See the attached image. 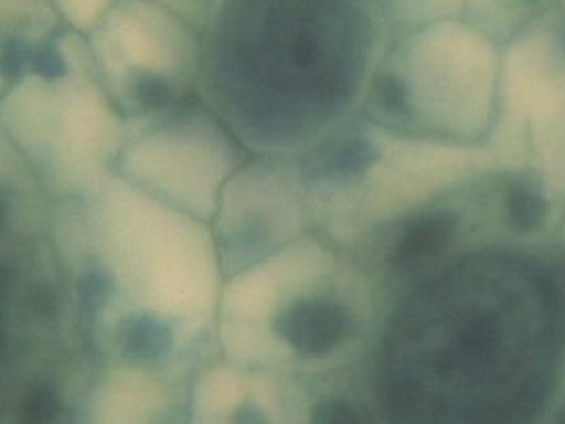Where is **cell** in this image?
<instances>
[{
  "instance_id": "6da1fadb",
  "label": "cell",
  "mask_w": 565,
  "mask_h": 424,
  "mask_svg": "<svg viewBox=\"0 0 565 424\" xmlns=\"http://www.w3.org/2000/svg\"><path fill=\"white\" fill-rule=\"evenodd\" d=\"M345 318L329 304H303L289 322L287 336L296 348L306 353H322L331 350L343 337Z\"/></svg>"
},
{
  "instance_id": "7a4b0ae2",
  "label": "cell",
  "mask_w": 565,
  "mask_h": 424,
  "mask_svg": "<svg viewBox=\"0 0 565 424\" xmlns=\"http://www.w3.org/2000/svg\"><path fill=\"white\" fill-rule=\"evenodd\" d=\"M451 223L445 216L426 219L412 231H407L404 240L395 250V263L399 266L420 265L426 258L435 256L443 244L449 240Z\"/></svg>"
},
{
  "instance_id": "3957f363",
  "label": "cell",
  "mask_w": 565,
  "mask_h": 424,
  "mask_svg": "<svg viewBox=\"0 0 565 424\" xmlns=\"http://www.w3.org/2000/svg\"><path fill=\"white\" fill-rule=\"evenodd\" d=\"M385 15L404 23H435L458 15L466 0H372Z\"/></svg>"
},
{
  "instance_id": "277c9868",
  "label": "cell",
  "mask_w": 565,
  "mask_h": 424,
  "mask_svg": "<svg viewBox=\"0 0 565 424\" xmlns=\"http://www.w3.org/2000/svg\"><path fill=\"white\" fill-rule=\"evenodd\" d=\"M559 0H466V7L484 25H510L515 21L541 15Z\"/></svg>"
},
{
  "instance_id": "5b68a950",
  "label": "cell",
  "mask_w": 565,
  "mask_h": 424,
  "mask_svg": "<svg viewBox=\"0 0 565 424\" xmlns=\"http://www.w3.org/2000/svg\"><path fill=\"white\" fill-rule=\"evenodd\" d=\"M117 2L119 0H53L56 11L79 32H89V28Z\"/></svg>"
},
{
  "instance_id": "8992f818",
  "label": "cell",
  "mask_w": 565,
  "mask_h": 424,
  "mask_svg": "<svg viewBox=\"0 0 565 424\" xmlns=\"http://www.w3.org/2000/svg\"><path fill=\"white\" fill-rule=\"evenodd\" d=\"M160 9L181 19L194 32H204L221 0H150Z\"/></svg>"
},
{
  "instance_id": "52a82bcc",
  "label": "cell",
  "mask_w": 565,
  "mask_h": 424,
  "mask_svg": "<svg viewBox=\"0 0 565 424\" xmlns=\"http://www.w3.org/2000/svg\"><path fill=\"white\" fill-rule=\"evenodd\" d=\"M510 211H512L513 219H515V223L520 227L530 230V227H536L543 221L545 204L536 195L530 194V192L515 190L510 195Z\"/></svg>"
},
{
  "instance_id": "ba28073f",
  "label": "cell",
  "mask_w": 565,
  "mask_h": 424,
  "mask_svg": "<svg viewBox=\"0 0 565 424\" xmlns=\"http://www.w3.org/2000/svg\"><path fill=\"white\" fill-rule=\"evenodd\" d=\"M56 414L58 400L51 389H38L23 406V416L28 424H49L56 418Z\"/></svg>"
},
{
  "instance_id": "9c48e42d",
  "label": "cell",
  "mask_w": 565,
  "mask_h": 424,
  "mask_svg": "<svg viewBox=\"0 0 565 424\" xmlns=\"http://www.w3.org/2000/svg\"><path fill=\"white\" fill-rule=\"evenodd\" d=\"M312 424H362L358 416L353 414L352 407L341 404V402H324L315 407L312 414Z\"/></svg>"
},
{
  "instance_id": "30bf717a",
  "label": "cell",
  "mask_w": 565,
  "mask_h": 424,
  "mask_svg": "<svg viewBox=\"0 0 565 424\" xmlns=\"http://www.w3.org/2000/svg\"><path fill=\"white\" fill-rule=\"evenodd\" d=\"M231 424H268V421H266L263 410L254 406H244L233 414Z\"/></svg>"
},
{
  "instance_id": "8fae6325",
  "label": "cell",
  "mask_w": 565,
  "mask_h": 424,
  "mask_svg": "<svg viewBox=\"0 0 565 424\" xmlns=\"http://www.w3.org/2000/svg\"><path fill=\"white\" fill-rule=\"evenodd\" d=\"M559 424H565V414H564V416H562V423H559Z\"/></svg>"
},
{
  "instance_id": "7c38bea8",
  "label": "cell",
  "mask_w": 565,
  "mask_h": 424,
  "mask_svg": "<svg viewBox=\"0 0 565 424\" xmlns=\"http://www.w3.org/2000/svg\"><path fill=\"white\" fill-rule=\"evenodd\" d=\"M0 223H2V212H0Z\"/></svg>"
}]
</instances>
